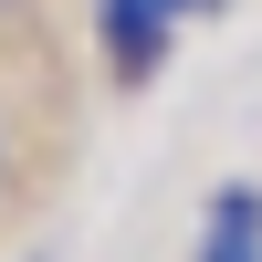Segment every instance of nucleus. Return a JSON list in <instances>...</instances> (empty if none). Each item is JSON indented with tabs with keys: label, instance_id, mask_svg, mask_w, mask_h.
<instances>
[{
	"label": "nucleus",
	"instance_id": "obj_1",
	"mask_svg": "<svg viewBox=\"0 0 262 262\" xmlns=\"http://www.w3.org/2000/svg\"><path fill=\"white\" fill-rule=\"evenodd\" d=\"M168 21H179L168 0H95V32H105V53H116L126 84H147L168 63Z\"/></svg>",
	"mask_w": 262,
	"mask_h": 262
},
{
	"label": "nucleus",
	"instance_id": "obj_2",
	"mask_svg": "<svg viewBox=\"0 0 262 262\" xmlns=\"http://www.w3.org/2000/svg\"><path fill=\"white\" fill-rule=\"evenodd\" d=\"M200 262H262V231H252V221H210Z\"/></svg>",
	"mask_w": 262,
	"mask_h": 262
},
{
	"label": "nucleus",
	"instance_id": "obj_3",
	"mask_svg": "<svg viewBox=\"0 0 262 262\" xmlns=\"http://www.w3.org/2000/svg\"><path fill=\"white\" fill-rule=\"evenodd\" d=\"M0 179H11V116H0Z\"/></svg>",
	"mask_w": 262,
	"mask_h": 262
},
{
	"label": "nucleus",
	"instance_id": "obj_4",
	"mask_svg": "<svg viewBox=\"0 0 262 262\" xmlns=\"http://www.w3.org/2000/svg\"><path fill=\"white\" fill-rule=\"evenodd\" d=\"M168 11H221V0H168Z\"/></svg>",
	"mask_w": 262,
	"mask_h": 262
},
{
	"label": "nucleus",
	"instance_id": "obj_5",
	"mask_svg": "<svg viewBox=\"0 0 262 262\" xmlns=\"http://www.w3.org/2000/svg\"><path fill=\"white\" fill-rule=\"evenodd\" d=\"M0 11H21V0H0Z\"/></svg>",
	"mask_w": 262,
	"mask_h": 262
}]
</instances>
